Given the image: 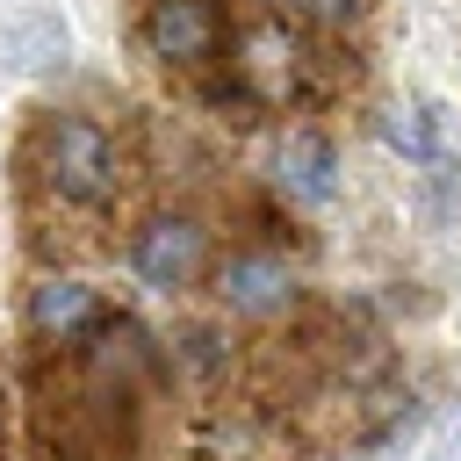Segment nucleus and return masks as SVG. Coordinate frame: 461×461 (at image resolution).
<instances>
[{"label":"nucleus","instance_id":"obj_1","mask_svg":"<svg viewBox=\"0 0 461 461\" xmlns=\"http://www.w3.org/2000/svg\"><path fill=\"white\" fill-rule=\"evenodd\" d=\"M36 151H43V180H50L58 202L101 209V202L115 194V137H108L101 122H86V115H50L43 137H36Z\"/></svg>","mask_w":461,"mask_h":461},{"label":"nucleus","instance_id":"obj_2","mask_svg":"<svg viewBox=\"0 0 461 461\" xmlns=\"http://www.w3.org/2000/svg\"><path fill=\"white\" fill-rule=\"evenodd\" d=\"M130 267H137L144 288L180 295V288H194L202 267H209V230H202L194 216H151V223L137 230V245H130Z\"/></svg>","mask_w":461,"mask_h":461},{"label":"nucleus","instance_id":"obj_3","mask_svg":"<svg viewBox=\"0 0 461 461\" xmlns=\"http://www.w3.org/2000/svg\"><path fill=\"white\" fill-rule=\"evenodd\" d=\"M144 50L158 65H209L223 50V14L209 0H151L144 7Z\"/></svg>","mask_w":461,"mask_h":461},{"label":"nucleus","instance_id":"obj_4","mask_svg":"<svg viewBox=\"0 0 461 461\" xmlns=\"http://www.w3.org/2000/svg\"><path fill=\"white\" fill-rule=\"evenodd\" d=\"M22 317H29V339H36V346H86V339H101V324H108L101 295H94L86 281H65V274L36 281Z\"/></svg>","mask_w":461,"mask_h":461},{"label":"nucleus","instance_id":"obj_5","mask_svg":"<svg viewBox=\"0 0 461 461\" xmlns=\"http://www.w3.org/2000/svg\"><path fill=\"white\" fill-rule=\"evenodd\" d=\"M216 295H223V310H238V317H274V310L295 303V274H288V259H274V252H238V259H223Z\"/></svg>","mask_w":461,"mask_h":461},{"label":"nucleus","instance_id":"obj_6","mask_svg":"<svg viewBox=\"0 0 461 461\" xmlns=\"http://www.w3.org/2000/svg\"><path fill=\"white\" fill-rule=\"evenodd\" d=\"M274 166H281L274 180H281L288 202H310V209H317V202L339 194V151H331V137H317V130H288Z\"/></svg>","mask_w":461,"mask_h":461},{"label":"nucleus","instance_id":"obj_7","mask_svg":"<svg viewBox=\"0 0 461 461\" xmlns=\"http://www.w3.org/2000/svg\"><path fill=\"white\" fill-rule=\"evenodd\" d=\"M72 50V29L50 7H29L14 22H0V72H50Z\"/></svg>","mask_w":461,"mask_h":461},{"label":"nucleus","instance_id":"obj_8","mask_svg":"<svg viewBox=\"0 0 461 461\" xmlns=\"http://www.w3.org/2000/svg\"><path fill=\"white\" fill-rule=\"evenodd\" d=\"M382 137H389V151H403L411 166H439V115H432V101H396V108L382 115Z\"/></svg>","mask_w":461,"mask_h":461},{"label":"nucleus","instance_id":"obj_9","mask_svg":"<svg viewBox=\"0 0 461 461\" xmlns=\"http://www.w3.org/2000/svg\"><path fill=\"white\" fill-rule=\"evenodd\" d=\"M295 14H310V22H324V29H346V22L360 14V0H295Z\"/></svg>","mask_w":461,"mask_h":461},{"label":"nucleus","instance_id":"obj_10","mask_svg":"<svg viewBox=\"0 0 461 461\" xmlns=\"http://www.w3.org/2000/svg\"><path fill=\"white\" fill-rule=\"evenodd\" d=\"M432 461H461V411L439 425V439H432Z\"/></svg>","mask_w":461,"mask_h":461},{"label":"nucleus","instance_id":"obj_11","mask_svg":"<svg viewBox=\"0 0 461 461\" xmlns=\"http://www.w3.org/2000/svg\"><path fill=\"white\" fill-rule=\"evenodd\" d=\"M0 461H7V382H0Z\"/></svg>","mask_w":461,"mask_h":461}]
</instances>
